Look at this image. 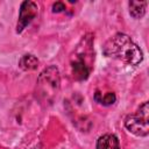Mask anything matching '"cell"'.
<instances>
[{
	"mask_svg": "<svg viewBox=\"0 0 149 149\" xmlns=\"http://www.w3.org/2000/svg\"><path fill=\"white\" fill-rule=\"evenodd\" d=\"M148 102H144L137 113L128 115L125 120V127L136 136H147L149 134L148 126Z\"/></svg>",
	"mask_w": 149,
	"mask_h": 149,
	"instance_id": "3",
	"label": "cell"
},
{
	"mask_svg": "<svg viewBox=\"0 0 149 149\" xmlns=\"http://www.w3.org/2000/svg\"><path fill=\"white\" fill-rule=\"evenodd\" d=\"M102 52L107 57L116 58L127 65H139L143 59L140 47L126 34L118 33L113 35L102 47Z\"/></svg>",
	"mask_w": 149,
	"mask_h": 149,
	"instance_id": "1",
	"label": "cell"
},
{
	"mask_svg": "<svg viewBox=\"0 0 149 149\" xmlns=\"http://www.w3.org/2000/svg\"><path fill=\"white\" fill-rule=\"evenodd\" d=\"M72 73L77 80H84L88 77L90 70L81 57H79L74 62H72Z\"/></svg>",
	"mask_w": 149,
	"mask_h": 149,
	"instance_id": "6",
	"label": "cell"
},
{
	"mask_svg": "<svg viewBox=\"0 0 149 149\" xmlns=\"http://www.w3.org/2000/svg\"><path fill=\"white\" fill-rule=\"evenodd\" d=\"M94 99H95L98 102L102 104L104 106H109V105H112V104L115 102L116 97H115V94H114L113 92H107V93H105V94L102 95L99 91H97V92H95V95H94Z\"/></svg>",
	"mask_w": 149,
	"mask_h": 149,
	"instance_id": "9",
	"label": "cell"
},
{
	"mask_svg": "<svg viewBox=\"0 0 149 149\" xmlns=\"http://www.w3.org/2000/svg\"><path fill=\"white\" fill-rule=\"evenodd\" d=\"M38 7L33 1H23L20 6L19 20L16 24V33H21L37 15Z\"/></svg>",
	"mask_w": 149,
	"mask_h": 149,
	"instance_id": "4",
	"label": "cell"
},
{
	"mask_svg": "<svg viewBox=\"0 0 149 149\" xmlns=\"http://www.w3.org/2000/svg\"><path fill=\"white\" fill-rule=\"evenodd\" d=\"M148 2L147 1H129V14L134 19H141L146 14V8H147Z\"/></svg>",
	"mask_w": 149,
	"mask_h": 149,
	"instance_id": "7",
	"label": "cell"
},
{
	"mask_svg": "<svg viewBox=\"0 0 149 149\" xmlns=\"http://www.w3.org/2000/svg\"><path fill=\"white\" fill-rule=\"evenodd\" d=\"M97 149H121L118 137L114 134H105L97 141Z\"/></svg>",
	"mask_w": 149,
	"mask_h": 149,
	"instance_id": "5",
	"label": "cell"
},
{
	"mask_svg": "<svg viewBox=\"0 0 149 149\" xmlns=\"http://www.w3.org/2000/svg\"><path fill=\"white\" fill-rule=\"evenodd\" d=\"M61 77L59 71L55 65H50L44 69L37 78V92L42 101L51 102L57 95L59 90Z\"/></svg>",
	"mask_w": 149,
	"mask_h": 149,
	"instance_id": "2",
	"label": "cell"
},
{
	"mask_svg": "<svg viewBox=\"0 0 149 149\" xmlns=\"http://www.w3.org/2000/svg\"><path fill=\"white\" fill-rule=\"evenodd\" d=\"M64 9H65V5L63 2H61V1H57V2H55L52 5V12L54 13H61Z\"/></svg>",
	"mask_w": 149,
	"mask_h": 149,
	"instance_id": "10",
	"label": "cell"
},
{
	"mask_svg": "<svg viewBox=\"0 0 149 149\" xmlns=\"http://www.w3.org/2000/svg\"><path fill=\"white\" fill-rule=\"evenodd\" d=\"M19 65L24 71L35 70L38 66V59L34 55H23L19 61Z\"/></svg>",
	"mask_w": 149,
	"mask_h": 149,
	"instance_id": "8",
	"label": "cell"
}]
</instances>
